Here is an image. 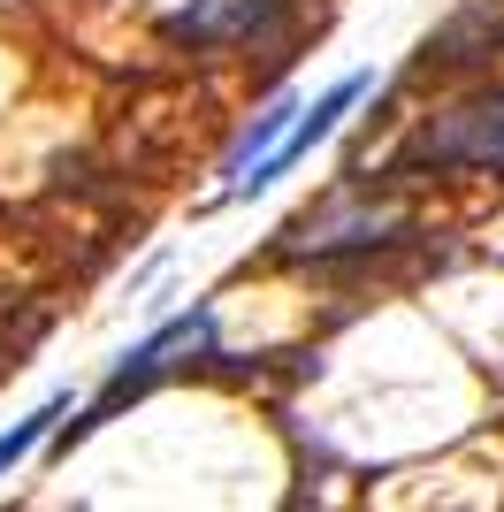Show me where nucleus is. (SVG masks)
<instances>
[{"label":"nucleus","instance_id":"nucleus-1","mask_svg":"<svg viewBox=\"0 0 504 512\" xmlns=\"http://www.w3.org/2000/svg\"><path fill=\"white\" fill-rule=\"evenodd\" d=\"M214 130V92L191 77H153L130 92V107L107 123V169L123 184H168Z\"/></svg>","mask_w":504,"mask_h":512},{"label":"nucleus","instance_id":"nucleus-2","mask_svg":"<svg viewBox=\"0 0 504 512\" xmlns=\"http://www.w3.org/2000/svg\"><path fill=\"white\" fill-rule=\"evenodd\" d=\"M405 230H413V214H405L398 199H375V184H344V192H329L321 207L298 214L275 253H283V260H336V253L398 245Z\"/></svg>","mask_w":504,"mask_h":512},{"label":"nucleus","instance_id":"nucleus-3","mask_svg":"<svg viewBox=\"0 0 504 512\" xmlns=\"http://www.w3.org/2000/svg\"><path fill=\"white\" fill-rule=\"evenodd\" d=\"M497 161H504V92H482V100L428 115L398 146L390 176H459V169H497Z\"/></svg>","mask_w":504,"mask_h":512},{"label":"nucleus","instance_id":"nucleus-4","mask_svg":"<svg viewBox=\"0 0 504 512\" xmlns=\"http://www.w3.org/2000/svg\"><path fill=\"white\" fill-rule=\"evenodd\" d=\"M298 23V0H191L161 23L168 46H191V54H237V46H275L291 39Z\"/></svg>","mask_w":504,"mask_h":512},{"label":"nucleus","instance_id":"nucleus-5","mask_svg":"<svg viewBox=\"0 0 504 512\" xmlns=\"http://www.w3.org/2000/svg\"><path fill=\"white\" fill-rule=\"evenodd\" d=\"M207 337H214V314H184V321H168V329H161L153 344H138V352H130V367L115 375V383H107V398H100L92 413H84V421L69 428V436H84V428H100L107 413L123 406V398H138V390H153L161 375H176V367H184V352H207Z\"/></svg>","mask_w":504,"mask_h":512},{"label":"nucleus","instance_id":"nucleus-6","mask_svg":"<svg viewBox=\"0 0 504 512\" xmlns=\"http://www.w3.org/2000/svg\"><path fill=\"white\" fill-rule=\"evenodd\" d=\"M497 62H504V0L459 8L436 39L420 46V69H428V77H474V69H497Z\"/></svg>","mask_w":504,"mask_h":512},{"label":"nucleus","instance_id":"nucleus-7","mask_svg":"<svg viewBox=\"0 0 504 512\" xmlns=\"http://www.w3.org/2000/svg\"><path fill=\"white\" fill-rule=\"evenodd\" d=\"M54 421H62V406H39V413H31L23 428H8V436H0V467H16V459H23L31 444H39V436H46Z\"/></svg>","mask_w":504,"mask_h":512},{"label":"nucleus","instance_id":"nucleus-8","mask_svg":"<svg viewBox=\"0 0 504 512\" xmlns=\"http://www.w3.org/2000/svg\"><path fill=\"white\" fill-rule=\"evenodd\" d=\"M283 123H291V107H268V115H252V138H245V153H237V161H230V176L245 169V161H252V153H260V146H275V138H283Z\"/></svg>","mask_w":504,"mask_h":512}]
</instances>
